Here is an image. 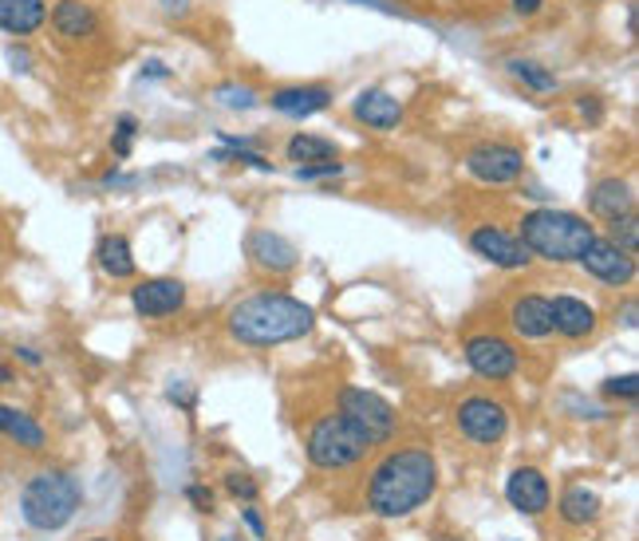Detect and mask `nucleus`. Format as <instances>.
I'll return each mask as SVG.
<instances>
[{
  "label": "nucleus",
  "mask_w": 639,
  "mask_h": 541,
  "mask_svg": "<svg viewBox=\"0 0 639 541\" xmlns=\"http://www.w3.org/2000/svg\"><path fill=\"white\" fill-rule=\"evenodd\" d=\"M434 486H438V467L426 450H395L375 467L372 482H367V506L379 518H407L431 502Z\"/></svg>",
  "instance_id": "f257e3e1"
},
{
  "label": "nucleus",
  "mask_w": 639,
  "mask_h": 541,
  "mask_svg": "<svg viewBox=\"0 0 639 541\" xmlns=\"http://www.w3.org/2000/svg\"><path fill=\"white\" fill-rule=\"evenodd\" d=\"M316 313L289 292H257L229 309V336L245 348H277L312 333Z\"/></svg>",
  "instance_id": "f03ea898"
},
{
  "label": "nucleus",
  "mask_w": 639,
  "mask_h": 541,
  "mask_svg": "<svg viewBox=\"0 0 639 541\" xmlns=\"http://www.w3.org/2000/svg\"><path fill=\"white\" fill-rule=\"evenodd\" d=\"M596 238L592 221L580 218V214H568V209H529L521 218V245L529 250V257L541 261H557V265H568V261H580V253L588 250V241Z\"/></svg>",
  "instance_id": "7ed1b4c3"
},
{
  "label": "nucleus",
  "mask_w": 639,
  "mask_h": 541,
  "mask_svg": "<svg viewBox=\"0 0 639 541\" xmlns=\"http://www.w3.org/2000/svg\"><path fill=\"white\" fill-rule=\"evenodd\" d=\"M75 510H80V482L63 470H44L21 494V514L32 530H63Z\"/></svg>",
  "instance_id": "20e7f679"
},
{
  "label": "nucleus",
  "mask_w": 639,
  "mask_h": 541,
  "mask_svg": "<svg viewBox=\"0 0 639 541\" xmlns=\"http://www.w3.org/2000/svg\"><path fill=\"white\" fill-rule=\"evenodd\" d=\"M375 447V438L348 419L343 411H331V416L316 419V428L309 431V458L324 470H340L360 462L367 450Z\"/></svg>",
  "instance_id": "39448f33"
},
{
  "label": "nucleus",
  "mask_w": 639,
  "mask_h": 541,
  "mask_svg": "<svg viewBox=\"0 0 639 541\" xmlns=\"http://www.w3.org/2000/svg\"><path fill=\"white\" fill-rule=\"evenodd\" d=\"M466 170L485 187H506L526 175V155L509 143H478L466 151Z\"/></svg>",
  "instance_id": "423d86ee"
},
{
  "label": "nucleus",
  "mask_w": 639,
  "mask_h": 541,
  "mask_svg": "<svg viewBox=\"0 0 639 541\" xmlns=\"http://www.w3.org/2000/svg\"><path fill=\"white\" fill-rule=\"evenodd\" d=\"M340 411L348 419H355V423L375 438V447L395 435V407L383 396H375V392H367V387H343Z\"/></svg>",
  "instance_id": "0eeeda50"
},
{
  "label": "nucleus",
  "mask_w": 639,
  "mask_h": 541,
  "mask_svg": "<svg viewBox=\"0 0 639 541\" xmlns=\"http://www.w3.org/2000/svg\"><path fill=\"white\" fill-rule=\"evenodd\" d=\"M458 428H462V435L470 438V443H478V447H494L497 438L509 431V416L497 399L470 396L458 407Z\"/></svg>",
  "instance_id": "6e6552de"
},
{
  "label": "nucleus",
  "mask_w": 639,
  "mask_h": 541,
  "mask_svg": "<svg viewBox=\"0 0 639 541\" xmlns=\"http://www.w3.org/2000/svg\"><path fill=\"white\" fill-rule=\"evenodd\" d=\"M580 265L588 269V277H596V281L612 285V289L631 285V277H636V257H631L628 250L612 245L608 238H600V233L588 241V250L580 253Z\"/></svg>",
  "instance_id": "1a4fd4ad"
},
{
  "label": "nucleus",
  "mask_w": 639,
  "mask_h": 541,
  "mask_svg": "<svg viewBox=\"0 0 639 541\" xmlns=\"http://www.w3.org/2000/svg\"><path fill=\"white\" fill-rule=\"evenodd\" d=\"M182 304H186V285L178 281V277H150V281L131 289V309L138 316H146V321L174 316Z\"/></svg>",
  "instance_id": "9d476101"
},
{
  "label": "nucleus",
  "mask_w": 639,
  "mask_h": 541,
  "mask_svg": "<svg viewBox=\"0 0 639 541\" xmlns=\"http://www.w3.org/2000/svg\"><path fill=\"white\" fill-rule=\"evenodd\" d=\"M466 364L474 368L478 375H485V380H509L517 372V352L514 344L502 340V336L482 333L466 340Z\"/></svg>",
  "instance_id": "9b49d317"
},
{
  "label": "nucleus",
  "mask_w": 639,
  "mask_h": 541,
  "mask_svg": "<svg viewBox=\"0 0 639 541\" xmlns=\"http://www.w3.org/2000/svg\"><path fill=\"white\" fill-rule=\"evenodd\" d=\"M245 253H249V261L265 273H292L300 261L297 245L285 241L280 233H273V229H253L245 241Z\"/></svg>",
  "instance_id": "f8f14e48"
},
{
  "label": "nucleus",
  "mask_w": 639,
  "mask_h": 541,
  "mask_svg": "<svg viewBox=\"0 0 639 541\" xmlns=\"http://www.w3.org/2000/svg\"><path fill=\"white\" fill-rule=\"evenodd\" d=\"M470 245H474V253H482L485 261L502 265V269H526L529 261H533L514 233H506V229H497V226L474 229V233H470Z\"/></svg>",
  "instance_id": "ddd939ff"
},
{
  "label": "nucleus",
  "mask_w": 639,
  "mask_h": 541,
  "mask_svg": "<svg viewBox=\"0 0 639 541\" xmlns=\"http://www.w3.org/2000/svg\"><path fill=\"white\" fill-rule=\"evenodd\" d=\"M506 498H509V506H514V510L536 518V514L548 510L553 494H548V482H545V474H541V470H536V467H521V470H514V474H509Z\"/></svg>",
  "instance_id": "4468645a"
},
{
  "label": "nucleus",
  "mask_w": 639,
  "mask_h": 541,
  "mask_svg": "<svg viewBox=\"0 0 639 541\" xmlns=\"http://www.w3.org/2000/svg\"><path fill=\"white\" fill-rule=\"evenodd\" d=\"M52 32L68 44L92 40L95 32H99V12L87 0H60L52 9Z\"/></svg>",
  "instance_id": "2eb2a0df"
},
{
  "label": "nucleus",
  "mask_w": 639,
  "mask_h": 541,
  "mask_svg": "<svg viewBox=\"0 0 639 541\" xmlns=\"http://www.w3.org/2000/svg\"><path fill=\"white\" fill-rule=\"evenodd\" d=\"M351 115H355L363 127H372V131H395V127L402 123V104L395 95L379 92V87H367V92L355 95Z\"/></svg>",
  "instance_id": "dca6fc26"
},
{
  "label": "nucleus",
  "mask_w": 639,
  "mask_h": 541,
  "mask_svg": "<svg viewBox=\"0 0 639 541\" xmlns=\"http://www.w3.org/2000/svg\"><path fill=\"white\" fill-rule=\"evenodd\" d=\"M509 324L526 340H545L553 333V304H548V297H536V292L517 297L514 309H509Z\"/></svg>",
  "instance_id": "f3484780"
},
{
  "label": "nucleus",
  "mask_w": 639,
  "mask_h": 541,
  "mask_svg": "<svg viewBox=\"0 0 639 541\" xmlns=\"http://www.w3.org/2000/svg\"><path fill=\"white\" fill-rule=\"evenodd\" d=\"M553 304V333L568 336V340H584L596 333V309L580 297H557Z\"/></svg>",
  "instance_id": "a211bd4d"
},
{
  "label": "nucleus",
  "mask_w": 639,
  "mask_h": 541,
  "mask_svg": "<svg viewBox=\"0 0 639 541\" xmlns=\"http://www.w3.org/2000/svg\"><path fill=\"white\" fill-rule=\"evenodd\" d=\"M48 24V0H0V32L9 36H36Z\"/></svg>",
  "instance_id": "6ab92c4d"
},
{
  "label": "nucleus",
  "mask_w": 639,
  "mask_h": 541,
  "mask_svg": "<svg viewBox=\"0 0 639 541\" xmlns=\"http://www.w3.org/2000/svg\"><path fill=\"white\" fill-rule=\"evenodd\" d=\"M328 104H331V87H324V84H297V87L273 92V107H277L280 115H292V119L319 115Z\"/></svg>",
  "instance_id": "aec40b11"
},
{
  "label": "nucleus",
  "mask_w": 639,
  "mask_h": 541,
  "mask_svg": "<svg viewBox=\"0 0 639 541\" xmlns=\"http://www.w3.org/2000/svg\"><path fill=\"white\" fill-rule=\"evenodd\" d=\"M588 209L596 214V218H619V214H631L636 209V194H631L628 182H619V178H604L592 187L588 194Z\"/></svg>",
  "instance_id": "412c9836"
},
{
  "label": "nucleus",
  "mask_w": 639,
  "mask_h": 541,
  "mask_svg": "<svg viewBox=\"0 0 639 541\" xmlns=\"http://www.w3.org/2000/svg\"><path fill=\"white\" fill-rule=\"evenodd\" d=\"M0 435H9L12 443H21L24 450H40L44 438H48L44 435V428L28 416V411L9 407V404H0Z\"/></svg>",
  "instance_id": "4be33fe9"
},
{
  "label": "nucleus",
  "mask_w": 639,
  "mask_h": 541,
  "mask_svg": "<svg viewBox=\"0 0 639 541\" xmlns=\"http://www.w3.org/2000/svg\"><path fill=\"white\" fill-rule=\"evenodd\" d=\"M95 257H99V269H104L107 277H114V281L134 277V253H131V241H126L123 233H107V238L99 241Z\"/></svg>",
  "instance_id": "5701e85b"
},
{
  "label": "nucleus",
  "mask_w": 639,
  "mask_h": 541,
  "mask_svg": "<svg viewBox=\"0 0 639 541\" xmlns=\"http://www.w3.org/2000/svg\"><path fill=\"white\" fill-rule=\"evenodd\" d=\"M600 514V494L588 486H568L565 498H560V518L572 521V526H588V521Z\"/></svg>",
  "instance_id": "b1692460"
},
{
  "label": "nucleus",
  "mask_w": 639,
  "mask_h": 541,
  "mask_svg": "<svg viewBox=\"0 0 639 541\" xmlns=\"http://www.w3.org/2000/svg\"><path fill=\"white\" fill-rule=\"evenodd\" d=\"M289 158L297 167H309V163H331L336 158V143L319 135H292L289 139Z\"/></svg>",
  "instance_id": "393cba45"
},
{
  "label": "nucleus",
  "mask_w": 639,
  "mask_h": 541,
  "mask_svg": "<svg viewBox=\"0 0 639 541\" xmlns=\"http://www.w3.org/2000/svg\"><path fill=\"white\" fill-rule=\"evenodd\" d=\"M506 68H509V75H514L517 84H526L529 92H557L553 72H545L536 60H509Z\"/></svg>",
  "instance_id": "a878e982"
},
{
  "label": "nucleus",
  "mask_w": 639,
  "mask_h": 541,
  "mask_svg": "<svg viewBox=\"0 0 639 541\" xmlns=\"http://www.w3.org/2000/svg\"><path fill=\"white\" fill-rule=\"evenodd\" d=\"M608 226H612V233H608L612 245H619V250H628V253L639 250V218L636 214H619V218H612Z\"/></svg>",
  "instance_id": "bb28decb"
},
{
  "label": "nucleus",
  "mask_w": 639,
  "mask_h": 541,
  "mask_svg": "<svg viewBox=\"0 0 639 541\" xmlns=\"http://www.w3.org/2000/svg\"><path fill=\"white\" fill-rule=\"evenodd\" d=\"M134 135H138V119H134V115H119V123H114V135H111L114 158H126V155H131Z\"/></svg>",
  "instance_id": "cd10ccee"
},
{
  "label": "nucleus",
  "mask_w": 639,
  "mask_h": 541,
  "mask_svg": "<svg viewBox=\"0 0 639 541\" xmlns=\"http://www.w3.org/2000/svg\"><path fill=\"white\" fill-rule=\"evenodd\" d=\"M214 99H217V104H221V107H229V111H249V107L257 104V95L249 92V87H233V84L217 87Z\"/></svg>",
  "instance_id": "c85d7f7f"
},
{
  "label": "nucleus",
  "mask_w": 639,
  "mask_h": 541,
  "mask_svg": "<svg viewBox=\"0 0 639 541\" xmlns=\"http://www.w3.org/2000/svg\"><path fill=\"white\" fill-rule=\"evenodd\" d=\"M343 163L340 158H331V163H309V167H297V178L300 182H312V178H331V175H340Z\"/></svg>",
  "instance_id": "c756f323"
},
{
  "label": "nucleus",
  "mask_w": 639,
  "mask_h": 541,
  "mask_svg": "<svg viewBox=\"0 0 639 541\" xmlns=\"http://www.w3.org/2000/svg\"><path fill=\"white\" fill-rule=\"evenodd\" d=\"M604 392L619 399H639V375H616V380L604 384Z\"/></svg>",
  "instance_id": "7c9ffc66"
},
{
  "label": "nucleus",
  "mask_w": 639,
  "mask_h": 541,
  "mask_svg": "<svg viewBox=\"0 0 639 541\" xmlns=\"http://www.w3.org/2000/svg\"><path fill=\"white\" fill-rule=\"evenodd\" d=\"M226 486H229V494H238V498H245V502L257 498V482L249 479V474H241V470H233V474H229Z\"/></svg>",
  "instance_id": "2f4dec72"
},
{
  "label": "nucleus",
  "mask_w": 639,
  "mask_h": 541,
  "mask_svg": "<svg viewBox=\"0 0 639 541\" xmlns=\"http://www.w3.org/2000/svg\"><path fill=\"white\" fill-rule=\"evenodd\" d=\"M186 494H190V502H194L197 510H214V494H209L206 486H190Z\"/></svg>",
  "instance_id": "473e14b6"
},
{
  "label": "nucleus",
  "mask_w": 639,
  "mask_h": 541,
  "mask_svg": "<svg viewBox=\"0 0 639 541\" xmlns=\"http://www.w3.org/2000/svg\"><path fill=\"white\" fill-rule=\"evenodd\" d=\"M541 9H545V0H514V12H521V16H536Z\"/></svg>",
  "instance_id": "72a5a7b5"
},
{
  "label": "nucleus",
  "mask_w": 639,
  "mask_h": 541,
  "mask_svg": "<svg viewBox=\"0 0 639 541\" xmlns=\"http://www.w3.org/2000/svg\"><path fill=\"white\" fill-rule=\"evenodd\" d=\"M9 63L16 68V72H28V68H32V56L21 52V48H9Z\"/></svg>",
  "instance_id": "f704fd0d"
},
{
  "label": "nucleus",
  "mask_w": 639,
  "mask_h": 541,
  "mask_svg": "<svg viewBox=\"0 0 639 541\" xmlns=\"http://www.w3.org/2000/svg\"><path fill=\"white\" fill-rule=\"evenodd\" d=\"M580 115H588L592 123H600V104L596 99H580Z\"/></svg>",
  "instance_id": "c9c22d12"
},
{
  "label": "nucleus",
  "mask_w": 639,
  "mask_h": 541,
  "mask_svg": "<svg viewBox=\"0 0 639 541\" xmlns=\"http://www.w3.org/2000/svg\"><path fill=\"white\" fill-rule=\"evenodd\" d=\"M245 521H249V530L257 533V538H265V526H261V518H257V510H245Z\"/></svg>",
  "instance_id": "e433bc0d"
},
{
  "label": "nucleus",
  "mask_w": 639,
  "mask_h": 541,
  "mask_svg": "<svg viewBox=\"0 0 639 541\" xmlns=\"http://www.w3.org/2000/svg\"><path fill=\"white\" fill-rule=\"evenodd\" d=\"M162 9H166V12H186V9H190V0H162Z\"/></svg>",
  "instance_id": "4c0bfd02"
},
{
  "label": "nucleus",
  "mask_w": 639,
  "mask_h": 541,
  "mask_svg": "<svg viewBox=\"0 0 639 541\" xmlns=\"http://www.w3.org/2000/svg\"><path fill=\"white\" fill-rule=\"evenodd\" d=\"M146 75H155V80H166V75H170V72H166V68H162V63H150V68H146Z\"/></svg>",
  "instance_id": "58836bf2"
},
{
  "label": "nucleus",
  "mask_w": 639,
  "mask_h": 541,
  "mask_svg": "<svg viewBox=\"0 0 639 541\" xmlns=\"http://www.w3.org/2000/svg\"><path fill=\"white\" fill-rule=\"evenodd\" d=\"M16 356H21L24 364H40V356H36V352H28V348H16Z\"/></svg>",
  "instance_id": "ea45409f"
},
{
  "label": "nucleus",
  "mask_w": 639,
  "mask_h": 541,
  "mask_svg": "<svg viewBox=\"0 0 639 541\" xmlns=\"http://www.w3.org/2000/svg\"><path fill=\"white\" fill-rule=\"evenodd\" d=\"M9 380H12V368H0V387L9 384Z\"/></svg>",
  "instance_id": "a19ab883"
},
{
  "label": "nucleus",
  "mask_w": 639,
  "mask_h": 541,
  "mask_svg": "<svg viewBox=\"0 0 639 541\" xmlns=\"http://www.w3.org/2000/svg\"><path fill=\"white\" fill-rule=\"evenodd\" d=\"M95 541H104V538H95Z\"/></svg>",
  "instance_id": "79ce46f5"
}]
</instances>
